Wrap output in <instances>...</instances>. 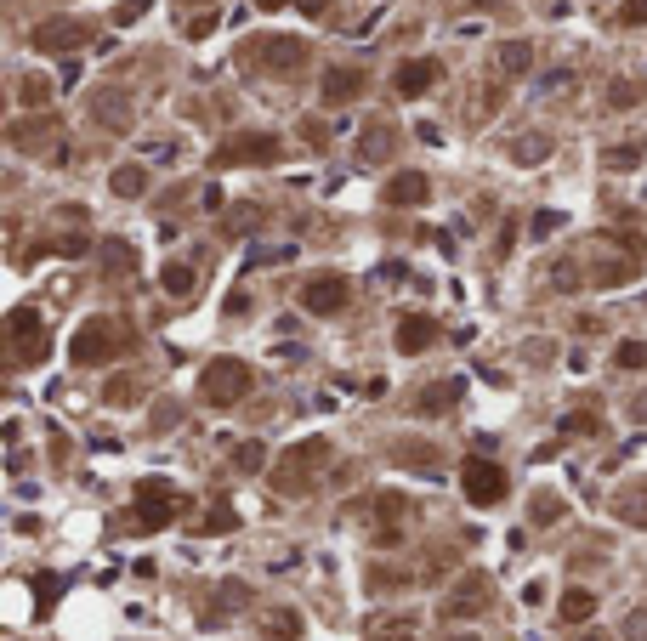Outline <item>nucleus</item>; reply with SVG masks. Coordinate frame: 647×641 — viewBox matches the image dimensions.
Here are the masks:
<instances>
[{
	"label": "nucleus",
	"mask_w": 647,
	"mask_h": 641,
	"mask_svg": "<svg viewBox=\"0 0 647 641\" xmlns=\"http://www.w3.org/2000/svg\"><path fill=\"white\" fill-rule=\"evenodd\" d=\"M432 341H438V324H432V318H420V312H415V318H403V324H398V352H403V358L426 352Z\"/></svg>",
	"instance_id": "19"
},
{
	"label": "nucleus",
	"mask_w": 647,
	"mask_h": 641,
	"mask_svg": "<svg viewBox=\"0 0 647 641\" xmlns=\"http://www.w3.org/2000/svg\"><path fill=\"white\" fill-rule=\"evenodd\" d=\"M562 511H568V505H562V494H534V500H528V522H540V528L562 522Z\"/></svg>",
	"instance_id": "27"
},
{
	"label": "nucleus",
	"mask_w": 647,
	"mask_h": 641,
	"mask_svg": "<svg viewBox=\"0 0 647 641\" xmlns=\"http://www.w3.org/2000/svg\"><path fill=\"white\" fill-rule=\"evenodd\" d=\"M619 23H625V29H642V23H647V0H625V6H619Z\"/></svg>",
	"instance_id": "41"
},
{
	"label": "nucleus",
	"mask_w": 647,
	"mask_h": 641,
	"mask_svg": "<svg viewBox=\"0 0 647 641\" xmlns=\"http://www.w3.org/2000/svg\"><path fill=\"white\" fill-rule=\"evenodd\" d=\"M171 517H176V488L165 483V477H148V483H137V511H131V522H137L142 534L165 528Z\"/></svg>",
	"instance_id": "6"
},
{
	"label": "nucleus",
	"mask_w": 647,
	"mask_h": 641,
	"mask_svg": "<svg viewBox=\"0 0 647 641\" xmlns=\"http://www.w3.org/2000/svg\"><path fill=\"white\" fill-rule=\"evenodd\" d=\"M256 222H262V205H239V210L228 216V227H233V233H245V227H256Z\"/></svg>",
	"instance_id": "42"
},
{
	"label": "nucleus",
	"mask_w": 647,
	"mask_h": 641,
	"mask_svg": "<svg viewBox=\"0 0 647 641\" xmlns=\"http://www.w3.org/2000/svg\"><path fill=\"white\" fill-rule=\"evenodd\" d=\"M613 364H619V369H642L647 364V347H642V341H625V347L613 352Z\"/></svg>",
	"instance_id": "37"
},
{
	"label": "nucleus",
	"mask_w": 647,
	"mask_h": 641,
	"mask_svg": "<svg viewBox=\"0 0 647 641\" xmlns=\"http://www.w3.org/2000/svg\"><path fill=\"white\" fill-rule=\"evenodd\" d=\"M364 86H369V74L358 69V63H335V69H324V103L330 108H347L352 97H364Z\"/></svg>",
	"instance_id": "12"
},
{
	"label": "nucleus",
	"mask_w": 647,
	"mask_h": 641,
	"mask_svg": "<svg viewBox=\"0 0 647 641\" xmlns=\"http://www.w3.org/2000/svg\"><path fill=\"white\" fill-rule=\"evenodd\" d=\"M489 602H494L489 573H466V579L443 596V619H477V613H489Z\"/></svg>",
	"instance_id": "8"
},
{
	"label": "nucleus",
	"mask_w": 647,
	"mask_h": 641,
	"mask_svg": "<svg viewBox=\"0 0 647 641\" xmlns=\"http://www.w3.org/2000/svg\"><path fill=\"white\" fill-rule=\"evenodd\" d=\"M534 69V46L528 40H506V46H494V74H506V80H517V74Z\"/></svg>",
	"instance_id": "20"
},
{
	"label": "nucleus",
	"mask_w": 647,
	"mask_h": 641,
	"mask_svg": "<svg viewBox=\"0 0 647 641\" xmlns=\"http://www.w3.org/2000/svg\"><path fill=\"white\" fill-rule=\"evenodd\" d=\"M562 432H568V437H596V432H602V415H596V403H591V409H579V415H568V420H562Z\"/></svg>",
	"instance_id": "31"
},
{
	"label": "nucleus",
	"mask_w": 647,
	"mask_h": 641,
	"mask_svg": "<svg viewBox=\"0 0 647 641\" xmlns=\"http://www.w3.org/2000/svg\"><path fill=\"white\" fill-rule=\"evenodd\" d=\"M108 182H114V193H120V199H142V193H148V171H142V165H120Z\"/></svg>",
	"instance_id": "26"
},
{
	"label": "nucleus",
	"mask_w": 647,
	"mask_h": 641,
	"mask_svg": "<svg viewBox=\"0 0 647 641\" xmlns=\"http://www.w3.org/2000/svg\"><path fill=\"white\" fill-rule=\"evenodd\" d=\"M199 528H205V534H233V528H239V517H233V505H210Z\"/></svg>",
	"instance_id": "34"
},
{
	"label": "nucleus",
	"mask_w": 647,
	"mask_h": 641,
	"mask_svg": "<svg viewBox=\"0 0 647 641\" xmlns=\"http://www.w3.org/2000/svg\"><path fill=\"white\" fill-rule=\"evenodd\" d=\"M602 165L608 171H636L642 165V142H613L608 154H602Z\"/></svg>",
	"instance_id": "28"
},
{
	"label": "nucleus",
	"mask_w": 647,
	"mask_h": 641,
	"mask_svg": "<svg viewBox=\"0 0 647 641\" xmlns=\"http://www.w3.org/2000/svg\"><path fill=\"white\" fill-rule=\"evenodd\" d=\"M131 347V324L125 318H86L69 341V358L74 364H108V358H120Z\"/></svg>",
	"instance_id": "1"
},
{
	"label": "nucleus",
	"mask_w": 647,
	"mask_h": 641,
	"mask_svg": "<svg viewBox=\"0 0 647 641\" xmlns=\"http://www.w3.org/2000/svg\"><path fill=\"white\" fill-rule=\"evenodd\" d=\"M279 6H284V0H262V12H279Z\"/></svg>",
	"instance_id": "51"
},
{
	"label": "nucleus",
	"mask_w": 647,
	"mask_h": 641,
	"mask_svg": "<svg viewBox=\"0 0 647 641\" xmlns=\"http://www.w3.org/2000/svg\"><path fill=\"white\" fill-rule=\"evenodd\" d=\"M324 460H330V443H324V437L296 443V449L273 466V488H279V494H290V500H296V494H307V488H313V466H324Z\"/></svg>",
	"instance_id": "2"
},
{
	"label": "nucleus",
	"mask_w": 647,
	"mask_h": 641,
	"mask_svg": "<svg viewBox=\"0 0 647 641\" xmlns=\"http://www.w3.org/2000/svg\"><path fill=\"white\" fill-rule=\"evenodd\" d=\"M551 284H557V290H579V267L574 261H557V267H551Z\"/></svg>",
	"instance_id": "40"
},
{
	"label": "nucleus",
	"mask_w": 647,
	"mask_h": 641,
	"mask_svg": "<svg viewBox=\"0 0 647 641\" xmlns=\"http://www.w3.org/2000/svg\"><path fill=\"white\" fill-rule=\"evenodd\" d=\"M301 137L313 142V148H324V142H330V125H318V120H307V125H301Z\"/></svg>",
	"instance_id": "45"
},
{
	"label": "nucleus",
	"mask_w": 647,
	"mask_h": 641,
	"mask_svg": "<svg viewBox=\"0 0 647 641\" xmlns=\"http://www.w3.org/2000/svg\"><path fill=\"white\" fill-rule=\"evenodd\" d=\"M210 29H216V18H210V12H205V18H193V23H188V35H193V40H205Z\"/></svg>",
	"instance_id": "48"
},
{
	"label": "nucleus",
	"mask_w": 647,
	"mask_h": 641,
	"mask_svg": "<svg viewBox=\"0 0 647 641\" xmlns=\"http://www.w3.org/2000/svg\"><path fill=\"white\" fill-rule=\"evenodd\" d=\"M267 636L273 641H301V619L290 613V607H279V613H267Z\"/></svg>",
	"instance_id": "30"
},
{
	"label": "nucleus",
	"mask_w": 647,
	"mask_h": 641,
	"mask_svg": "<svg viewBox=\"0 0 647 641\" xmlns=\"http://www.w3.org/2000/svg\"><path fill=\"white\" fill-rule=\"evenodd\" d=\"M18 97H23V108H46L52 103V80H46V74H23Z\"/></svg>",
	"instance_id": "29"
},
{
	"label": "nucleus",
	"mask_w": 647,
	"mask_h": 641,
	"mask_svg": "<svg viewBox=\"0 0 647 641\" xmlns=\"http://www.w3.org/2000/svg\"><path fill=\"white\" fill-rule=\"evenodd\" d=\"M103 273H108V278L137 273V244H125V239H103Z\"/></svg>",
	"instance_id": "23"
},
{
	"label": "nucleus",
	"mask_w": 647,
	"mask_h": 641,
	"mask_svg": "<svg viewBox=\"0 0 647 641\" xmlns=\"http://www.w3.org/2000/svg\"><path fill=\"white\" fill-rule=\"evenodd\" d=\"M91 40V23L86 18H52L35 29V52H80Z\"/></svg>",
	"instance_id": "10"
},
{
	"label": "nucleus",
	"mask_w": 647,
	"mask_h": 641,
	"mask_svg": "<svg viewBox=\"0 0 647 641\" xmlns=\"http://www.w3.org/2000/svg\"><path fill=\"white\" fill-rule=\"evenodd\" d=\"M245 392H250V364H239V358H216V364H205L199 398H205L210 409H233Z\"/></svg>",
	"instance_id": "3"
},
{
	"label": "nucleus",
	"mask_w": 647,
	"mask_h": 641,
	"mask_svg": "<svg viewBox=\"0 0 647 641\" xmlns=\"http://www.w3.org/2000/svg\"><path fill=\"white\" fill-rule=\"evenodd\" d=\"M154 0H120V12H114V23H137L142 12H148Z\"/></svg>",
	"instance_id": "43"
},
{
	"label": "nucleus",
	"mask_w": 647,
	"mask_h": 641,
	"mask_svg": "<svg viewBox=\"0 0 647 641\" xmlns=\"http://www.w3.org/2000/svg\"><path fill=\"white\" fill-rule=\"evenodd\" d=\"M460 488H466L472 505H500L506 500V471L494 466V460H483V454H472V460L460 466Z\"/></svg>",
	"instance_id": "7"
},
{
	"label": "nucleus",
	"mask_w": 647,
	"mask_h": 641,
	"mask_svg": "<svg viewBox=\"0 0 647 641\" xmlns=\"http://www.w3.org/2000/svg\"><path fill=\"white\" fill-rule=\"evenodd\" d=\"M6 330H12V352H18V364H40V358H46V335H40V312L35 307H18Z\"/></svg>",
	"instance_id": "11"
},
{
	"label": "nucleus",
	"mask_w": 647,
	"mask_h": 641,
	"mask_svg": "<svg viewBox=\"0 0 647 641\" xmlns=\"http://www.w3.org/2000/svg\"><path fill=\"white\" fill-rule=\"evenodd\" d=\"M245 57H262V69L267 74H301L307 63H313V46L307 40H296V35H267V40H256V46H245Z\"/></svg>",
	"instance_id": "4"
},
{
	"label": "nucleus",
	"mask_w": 647,
	"mask_h": 641,
	"mask_svg": "<svg viewBox=\"0 0 647 641\" xmlns=\"http://www.w3.org/2000/svg\"><path fill=\"white\" fill-rule=\"evenodd\" d=\"M642 97H647V80H636V74H619V80L608 86V108H613V114H630Z\"/></svg>",
	"instance_id": "22"
},
{
	"label": "nucleus",
	"mask_w": 647,
	"mask_h": 641,
	"mask_svg": "<svg viewBox=\"0 0 647 641\" xmlns=\"http://www.w3.org/2000/svg\"><path fill=\"white\" fill-rule=\"evenodd\" d=\"M262 460H267L262 443H239V454H233V466L239 471H262Z\"/></svg>",
	"instance_id": "36"
},
{
	"label": "nucleus",
	"mask_w": 647,
	"mask_h": 641,
	"mask_svg": "<svg viewBox=\"0 0 647 641\" xmlns=\"http://www.w3.org/2000/svg\"><path fill=\"white\" fill-rule=\"evenodd\" d=\"M574 641H608V636H596V630H591V636H574Z\"/></svg>",
	"instance_id": "53"
},
{
	"label": "nucleus",
	"mask_w": 647,
	"mask_h": 641,
	"mask_svg": "<svg viewBox=\"0 0 647 641\" xmlns=\"http://www.w3.org/2000/svg\"><path fill=\"white\" fill-rule=\"evenodd\" d=\"M460 392H466V381H455V375H443V381H432L426 392L415 398V415H449L460 403Z\"/></svg>",
	"instance_id": "17"
},
{
	"label": "nucleus",
	"mask_w": 647,
	"mask_h": 641,
	"mask_svg": "<svg viewBox=\"0 0 647 641\" xmlns=\"http://www.w3.org/2000/svg\"><path fill=\"white\" fill-rule=\"evenodd\" d=\"M636 273V261H596L591 267V284H625Z\"/></svg>",
	"instance_id": "32"
},
{
	"label": "nucleus",
	"mask_w": 647,
	"mask_h": 641,
	"mask_svg": "<svg viewBox=\"0 0 647 641\" xmlns=\"http://www.w3.org/2000/svg\"><path fill=\"white\" fill-rule=\"evenodd\" d=\"M392 148H398V125L392 120H369L364 131H358V159H364V165L392 159Z\"/></svg>",
	"instance_id": "14"
},
{
	"label": "nucleus",
	"mask_w": 647,
	"mask_h": 641,
	"mask_svg": "<svg viewBox=\"0 0 647 641\" xmlns=\"http://www.w3.org/2000/svg\"><path fill=\"white\" fill-rule=\"evenodd\" d=\"M557 227H562L557 210H540V216H534V233H540V239H545V233H557Z\"/></svg>",
	"instance_id": "46"
},
{
	"label": "nucleus",
	"mask_w": 647,
	"mask_h": 641,
	"mask_svg": "<svg viewBox=\"0 0 647 641\" xmlns=\"http://www.w3.org/2000/svg\"><path fill=\"white\" fill-rule=\"evenodd\" d=\"M630 415H636V420H647V398H642V403H630Z\"/></svg>",
	"instance_id": "50"
},
{
	"label": "nucleus",
	"mask_w": 647,
	"mask_h": 641,
	"mask_svg": "<svg viewBox=\"0 0 647 641\" xmlns=\"http://www.w3.org/2000/svg\"><path fill=\"white\" fill-rule=\"evenodd\" d=\"M301 12H307V18H318V12H330V0H296Z\"/></svg>",
	"instance_id": "49"
},
{
	"label": "nucleus",
	"mask_w": 647,
	"mask_h": 641,
	"mask_svg": "<svg viewBox=\"0 0 647 641\" xmlns=\"http://www.w3.org/2000/svg\"><path fill=\"white\" fill-rule=\"evenodd\" d=\"M392 460H398V466H415V471H438L443 466L432 443H398V449H392Z\"/></svg>",
	"instance_id": "25"
},
{
	"label": "nucleus",
	"mask_w": 647,
	"mask_h": 641,
	"mask_svg": "<svg viewBox=\"0 0 647 641\" xmlns=\"http://www.w3.org/2000/svg\"><path fill=\"white\" fill-rule=\"evenodd\" d=\"M506 154L517 159V165H540V159L551 154V137H545V131H517V137L506 142Z\"/></svg>",
	"instance_id": "21"
},
{
	"label": "nucleus",
	"mask_w": 647,
	"mask_h": 641,
	"mask_svg": "<svg viewBox=\"0 0 647 641\" xmlns=\"http://www.w3.org/2000/svg\"><path fill=\"white\" fill-rule=\"evenodd\" d=\"M262 159H279V137L273 131H239V137H228L210 154V165L216 171H233V165H262Z\"/></svg>",
	"instance_id": "5"
},
{
	"label": "nucleus",
	"mask_w": 647,
	"mask_h": 641,
	"mask_svg": "<svg viewBox=\"0 0 647 641\" xmlns=\"http://www.w3.org/2000/svg\"><path fill=\"white\" fill-rule=\"evenodd\" d=\"M347 278L341 273H318V278H307V284H301V307L307 312H318V318H330V312H341L347 307Z\"/></svg>",
	"instance_id": "9"
},
{
	"label": "nucleus",
	"mask_w": 647,
	"mask_h": 641,
	"mask_svg": "<svg viewBox=\"0 0 647 641\" xmlns=\"http://www.w3.org/2000/svg\"><path fill=\"white\" fill-rule=\"evenodd\" d=\"M477 6H511V0H477Z\"/></svg>",
	"instance_id": "52"
},
{
	"label": "nucleus",
	"mask_w": 647,
	"mask_h": 641,
	"mask_svg": "<svg viewBox=\"0 0 647 641\" xmlns=\"http://www.w3.org/2000/svg\"><path fill=\"white\" fill-rule=\"evenodd\" d=\"M91 114H97L103 131H131V91H120V86L91 91Z\"/></svg>",
	"instance_id": "13"
},
{
	"label": "nucleus",
	"mask_w": 647,
	"mask_h": 641,
	"mask_svg": "<svg viewBox=\"0 0 647 641\" xmlns=\"http://www.w3.org/2000/svg\"><path fill=\"white\" fill-rule=\"evenodd\" d=\"M245 596H250V590L239 585V579H228V585L216 590V613H210V624L222 619V607H228V613H239V607H245Z\"/></svg>",
	"instance_id": "33"
},
{
	"label": "nucleus",
	"mask_w": 647,
	"mask_h": 641,
	"mask_svg": "<svg viewBox=\"0 0 647 641\" xmlns=\"http://www.w3.org/2000/svg\"><path fill=\"white\" fill-rule=\"evenodd\" d=\"M568 624H585L596 613V590H585V585H574V590H562V607H557Z\"/></svg>",
	"instance_id": "24"
},
{
	"label": "nucleus",
	"mask_w": 647,
	"mask_h": 641,
	"mask_svg": "<svg viewBox=\"0 0 647 641\" xmlns=\"http://www.w3.org/2000/svg\"><path fill=\"white\" fill-rule=\"evenodd\" d=\"M369 641H415L409 624H369Z\"/></svg>",
	"instance_id": "39"
},
{
	"label": "nucleus",
	"mask_w": 647,
	"mask_h": 641,
	"mask_svg": "<svg viewBox=\"0 0 647 641\" xmlns=\"http://www.w3.org/2000/svg\"><path fill=\"white\" fill-rule=\"evenodd\" d=\"M426 193H432V182H426L420 171H398L381 188V199L386 205H398V210H415V205H426Z\"/></svg>",
	"instance_id": "15"
},
{
	"label": "nucleus",
	"mask_w": 647,
	"mask_h": 641,
	"mask_svg": "<svg viewBox=\"0 0 647 641\" xmlns=\"http://www.w3.org/2000/svg\"><path fill=\"white\" fill-rule=\"evenodd\" d=\"M369 585H375V590H398V585H409V573H403V568H369Z\"/></svg>",
	"instance_id": "38"
},
{
	"label": "nucleus",
	"mask_w": 647,
	"mask_h": 641,
	"mask_svg": "<svg viewBox=\"0 0 647 641\" xmlns=\"http://www.w3.org/2000/svg\"><path fill=\"white\" fill-rule=\"evenodd\" d=\"M165 290L188 301V295H193V267H182V261H171V267H165Z\"/></svg>",
	"instance_id": "35"
},
{
	"label": "nucleus",
	"mask_w": 647,
	"mask_h": 641,
	"mask_svg": "<svg viewBox=\"0 0 647 641\" xmlns=\"http://www.w3.org/2000/svg\"><path fill=\"white\" fill-rule=\"evenodd\" d=\"M137 398V386H131V375H120V381H108V403H131Z\"/></svg>",
	"instance_id": "44"
},
{
	"label": "nucleus",
	"mask_w": 647,
	"mask_h": 641,
	"mask_svg": "<svg viewBox=\"0 0 647 641\" xmlns=\"http://www.w3.org/2000/svg\"><path fill=\"white\" fill-rule=\"evenodd\" d=\"M625 636H630V641H647V613H630V619H625Z\"/></svg>",
	"instance_id": "47"
},
{
	"label": "nucleus",
	"mask_w": 647,
	"mask_h": 641,
	"mask_svg": "<svg viewBox=\"0 0 647 641\" xmlns=\"http://www.w3.org/2000/svg\"><path fill=\"white\" fill-rule=\"evenodd\" d=\"M613 517L630 522V528H647V483H625L613 494Z\"/></svg>",
	"instance_id": "18"
},
{
	"label": "nucleus",
	"mask_w": 647,
	"mask_h": 641,
	"mask_svg": "<svg viewBox=\"0 0 647 641\" xmlns=\"http://www.w3.org/2000/svg\"><path fill=\"white\" fill-rule=\"evenodd\" d=\"M438 63H432V57H409V63H403L398 69V80H392V86H398V97H420V91H432L438 86Z\"/></svg>",
	"instance_id": "16"
}]
</instances>
